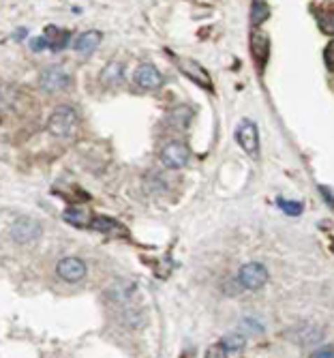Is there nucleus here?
I'll return each instance as SVG.
<instances>
[{"mask_svg": "<svg viewBox=\"0 0 334 358\" xmlns=\"http://www.w3.org/2000/svg\"><path fill=\"white\" fill-rule=\"evenodd\" d=\"M245 337L240 333H231L223 337L219 343L210 345L206 358H242L245 356Z\"/></svg>", "mask_w": 334, "mask_h": 358, "instance_id": "2", "label": "nucleus"}, {"mask_svg": "<svg viewBox=\"0 0 334 358\" xmlns=\"http://www.w3.org/2000/svg\"><path fill=\"white\" fill-rule=\"evenodd\" d=\"M69 84H71V76L62 67H48L39 76V86L45 92H60L64 88H69Z\"/></svg>", "mask_w": 334, "mask_h": 358, "instance_id": "6", "label": "nucleus"}, {"mask_svg": "<svg viewBox=\"0 0 334 358\" xmlns=\"http://www.w3.org/2000/svg\"><path fill=\"white\" fill-rule=\"evenodd\" d=\"M191 150L187 144L182 142H170L163 150H161V164L170 170H180L189 164Z\"/></svg>", "mask_w": 334, "mask_h": 358, "instance_id": "3", "label": "nucleus"}, {"mask_svg": "<svg viewBox=\"0 0 334 358\" xmlns=\"http://www.w3.org/2000/svg\"><path fill=\"white\" fill-rule=\"evenodd\" d=\"M236 142L238 146L253 159L259 157V134H257V127L251 120L240 122V127L236 129Z\"/></svg>", "mask_w": 334, "mask_h": 358, "instance_id": "4", "label": "nucleus"}, {"mask_svg": "<svg viewBox=\"0 0 334 358\" xmlns=\"http://www.w3.org/2000/svg\"><path fill=\"white\" fill-rule=\"evenodd\" d=\"M122 80V64L120 62H112V64H108V67L103 69V73H101V82L103 84H118Z\"/></svg>", "mask_w": 334, "mask_h": 358, "instance_id": "17", "label": "nucleus"}, {"mask_svg": "<svg viewBox=\"0 0 334 358\" xmlns=\"http://www.w3.org/2000/svg\"><path fill=\"white\" fill-rule=\"evenodd\" d=\"M43 39L48 41L50 50L60 52V50H64L66 45H69V41H71V32H69V30H62V28H58V26H48L45 32H43Z\"/></svg>", "mask_w": 334, "mask_h": 358, "instance_id": "12", "label": "nucleus"}, {"mask_svg": "<svg viewBox=\"0 0 334 358\" xmlns=\"http://www.w3.org/2000/svg\"><path fill=\"white\" fill-rule=\"evenodd\" d=\"M324 62H326V69H328V71H332V69H334V54H332V43H330V45H326V50H324Z\"/></svg>", "mask_w": 334, "mask_h": 358, "instance_id": "21", "label": "nucleus"}, {"mask_svg": "<svg viewBox=\"0 0 334 358\" xmlns=\"http://www.w3.org/2000/svg\"><path fill=\"white\" fill-rule=\"evenodd\" d=\"M266 281H268V271L259 262H249L238 273V283L245 289H259L266 285Z\"/></svg>", "mask_w": 334, "mask_h": 358, "instance_id": "5", "label": "nucleus"}, {"mask_svg": "<svg viewBox=\"0 0 334 358\" xmlns=\"http://www.w3.org/2000/svg\"><path fill=\"white\" fill-rule=\"evenodd\" d=\"M90 227L96 232H106V234H112V232H120L122 234V227L114 221V219H106V217H96L90 221Z\"/></svg>", "mask_w": 334, "mask_h": 358, "instance_id": "15", "label": "nucleus"}, {"mask_svg": "<svg viewBox=\"0 0 334 358\" xmlns=\"http://www.w3.org/2000/svg\"><path fill=\"white\" fill-rule=\"evenodd\" d=\"M103 41V35L99 30H88V32H82V35L75 39L73 48L78 54H92L99 45Z\"/></svg>", "mask_w": 334, "mask_h": 358, "instance_id": "13", "label": "nucleus"}, {"mask_svg": "<svg viewBox=\"0 0 334 358\" xmlns=\"http://www.w3.org/2000/svg\"><path fill=\"white\" fill-rule=\"evenodd\" d=\"M279 208H281L283 213L291 215V217H296V215L303 213V204H300V202H293V200H279Z\"/></svg>", "mask_w": 334, "mask_h": 358, "instance_id": "19", "label": "nucleus"}, {"mask_svg": "<svg viewBox=\"0 0 334 358\" xmlns=\"http://www.w3.org/2000/svg\"><path fill=\"white\" fill-rule=\"evenodd\" d=\"M311 358H332V348H330V345H324V348L315 350V352L311 354Z\"/></svg>", "mask_w": 334, "mask_h": 358, "instance_id": "22", "label": "nucleus"}, {"mask_svg": "<svg viewBox=\"0 0 334 358\" xmlns=\"http://www.w3.org/2000/svg\"><path fill=\"white\" fill-rule=\"evenodd\" d=\"M15 101V88L11 84L0 82V110H7Z\"/></svg>", "mask_w": 334, "mask_h": 358, "instance_id": "18", "label": "nucleus"}, {"mask_svg": "<svg viewBox=\"0 0 334 358\" xmlns=\"http://www.w3.org/2000/svg\"><path fill=\"white\" fill-rule=\"evenodd\" d=\"M319 189H321V193H324V198H326V202H328V204L332 206V193L328 191V187H319Z\"/></svg>", "mask_w": 334, "mask_h": 358, "instance_id": "24", "label": "nucleus"}, {"mask_svg": "<svg viewBox=\"0 0 334 358\" xmlns=\"http://www.w3.org/2000/svg\"><path fill=\"white\" fill-rule=\"evenodd\" d=\"M64 221L66 223H71V225H78V227H86V225H90V217H88V213L86 210H82V208H66L64 210Z\"/></svg>", "mask_w": 334, "mask_h": 358, "instance_id": "14", "label": "nucleus"}, {"mask_svg": "<svg viewBox=\"0 0 334 358\" xmlns=\"http://www.w3.org/2000/svg\"><path fill=\"white\" fill-rule=\"evenodd\" d=\"M270 15V7L266 3H253L251 5V26L253 28H259L266 20Z\"/></svg>", "mask_w": 334, "mask_h": 358, "instance_id": "16", "label": "nucleus"}, {"mask_svg": "<svg viewBox=\"0 0 334 358\" xmlns=\"http://www.w3.org/2000/svg\"><path fill=\"white\" fill-rule=\"evenodd\" d=\"M180 69H182L195 84H199V86L206 88V90H212V80H210L208 71H206L199 62H195V60H180Z\"/></svg>", "mask_w": 334, "mask_h": 358, "instance_id": "11", "label": "nucleus"}, {"mask_svg": "<svg viewBox=\"0 0 334 358\" xmlns=\"http://www.w3.org/2000/svg\"><path fill=\"white\" fill-rule=\"evenodd\" d=\"M56 273H58V277L62 281L75 283V281H82L86 277V264L82 262L80 257H64L58 262Z\"/></svg>", "mask_w": 334, "mask_h": 358, "instance_id": "7", "label": "nucleus"}, {"mask_svg": "<svg viewBox=\"0 0 334 358\" xmlns=\"http://www.w3.org/2000/svg\"><path fill=\"white\" fill-rule=\"evenodd\" d=\"M50 45H48V41L43 39V37H37V39H32V50L35 52H41V50H48Z\"/></svg>", "mask_w": 334, "mask_h": 358, "instance_id": "23", "label": "nucleus"}, {"mask_svg": "<svg viewBox=\"0 0 334 358\" xmlns=\"http://www.w3.org/2000/svg\"><path fill=\"white\" fill-rule=\"evenodd\" d=\"M133 82H136L144 90H157L163 84V76L159 73V69L154 67V64L146 62V64H140V67L136 69V73H133Z\"/></svg>", "mask_w": 334, "mask_h": 358, "instance_id": "8", "label": "nucleus"}, {"mask_svg": "<svg viewBox=\"0 0 334 358\" xmlns=\"http://www.w3.org/2000/svg\"><path fill=\"white\" fill-rule=\"evenodd\" d=\"M268 48H270L268 35L261 32L259 28H253L251 30V54H253L257 69H263L266 62H268Z\"/></svg>", "mask_w": 334, "mask_h": 358, "instance_id": "9", "label": "nucleus"}, {"mask_svg": "<svg viewBox=\"0 0 334 358\" xmlns=\"http://www.w3.org/2000/svg\"><path fill=\"white\" fill-rule=\"evenodd\" d=\"M317 22H319V28L326 32V35H332V13H330V7L326 13L317 15Z\"/></svg>", "mask_w": 334, "mask_h": 358, "instance_id": "20", "label": "nucleus"}, {"mask_svg": "<svg viewBox=\"0 0 334 358\" xmlns=\"http://www.w3.org/2000/svg\"><path fill=\"white\" fill-rule=\"evenodd\" d=\"M78 127V114L73 108L69 106H60L52 112L50 120H48V131L56 138H69L73 136Z\"/></svg>", "mask_w": 334, "mask_h": 358, "instance_id": "1", "label": "nucleus"}, {"mask_svg": "<svg viewBox=\"0 0 334 358\" xmlns=\"http://www.w3.org/2000/svg\"><path fill=\"white\" fill-rule=\"evenodd\" d=\"M39 234H41V225L32 219H17L11 227V236L17 243H30L39 238Z\"/></svg>", "mask_w": 334, "mask_h": 358, "instance_id": "10", "label": "nucleus"}]
</instances>
